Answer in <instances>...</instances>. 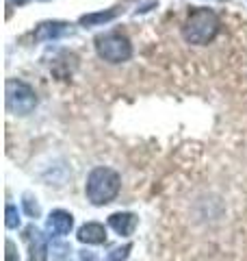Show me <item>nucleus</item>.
I'll use <instances>...</instances> for the list:
<instances>
[{"label":"nucleus","mask_w":247,"mask_h":261,"mask_svg":"<svg viewBox=\"0 0 247 261\" xmlns=\"http://www.w3.org/2000/svg\"><path fill=\"white\" fill-rule=\"evenodd\" d=\"M7 261H20L15 257V246H13L11 240H7Z\"/></svg>","instance_id":"4468645a"},{"label":"nucleus","mask_w":247,"mask_h":261,"mask_svg":"<svg viewBox=\"0 0 247 261\" xmlns=\"http://www.w3.org/2000/svg\"><path fill=\"white\" fill-rule=\"evenodd\" d=\"M221 29V20L212 9H204V7H195L189 11L184 27H182V37L187 44L193 46H206L217 37Z\"/></svg>","instance_id":"f257e3e1"},{"label":"nucleus","mask_w":247,"mask_h":261,"mask_svg":"<svg viewBox=\"0 0 247 261\" xmlns=\"http://www.w3.org/2000/svg\"><path fill=\"white\" fill-rule=\"evenodd\" d=\"M11 3H15V5H24L26 0H11Z\"/></svg>","instance_id":"2eb2a0df"},{"label":"nucleus","mask_w":247,"mask_h":261,"mask_svg":"<svg viewBox=\"0 0 247 261\" xmlns=\"http://www.w3.org/2000/svg\"><path fill=\"white\" fill-rule=\"evenodd\" d=\"M104 240H106V228L100 222H87L78 228V242L80 244L98 246V244H104Z\"/></svg>","instance_id":"6e6552de"},{"label":"nucleus","mask_w":247,"mask_h":261,"mask_svg":"<svg viewBox=\"0 0 247 261\" xmlns=\"http://www.w3.org/2000/svg\"><path fill=\"white\" fill-rule=\"evenodd\" d=\"M74 226V216L68 214L63 209H54L46 220V228L48 233L54 235V238H61V235H68Z\"/></svg>","instance_id":"423d86ee"},{"label":"nucleus","mask_w":247,"mask_h":261,"mask_svg":"<svg viewBox=\"0 0 247 261\" xmlns=\"http://www.w3.org/2000/svg\"><path fill=\"white\" fill-rule=\"evenodd\" d=\"M137 224H139V218L135 214H128V211H123V214L119 211V214L109 216V226L117 235H121V238H130L135 233Z\"/></svg>","instance_id":"0eeeda50"},{"label":"nucleus","mask_w":247,"mask_h":261,"mask_svg":"<svg viewBox=\"0 0 247 261\" xmlns=\"http://www.w3.org/2000/svg\"><path fill=\"white\" fill-rule=\"evenodd\" d=\"M115 11H102V13H89V15H82L80 18V24H87V27H91V24H102V22H109L115 18Z\"/></svg>","instance_id":"9d476101"},{"label":"nucleus","mask_w":247,"mask_h":261,"mask_svg":"<svg viewBox=\"0 0 247 261\" xmlns=\"http://www.w3.org/2000/svg\"><path fill=\"white\" fill-rule=\"evenodd\" d=\"M5 94H7V111L15 113V116H28L37 105V96L33 92V87L18 79L7 81Z\"/></svg>","instance_id":"20e7f679"},{"label":"nucleus","mask_w":247,"mask_h":261,"mask_svg":"<svg viewBox=\"0 0 247 261\" xmlns=\"http://www.w3.org/2000/svg\"><path fill=\"white\" fill-rule=\"evenodd\" d=\"M22 207H24V211H26L30 218H39V205H37V202H33V196L30 194H24Z\"/></svg>","instance_id":"f8f14e48"},{"label":"nucleus","mask_w":247,"mask_h":261,"mask_svg":"<svg viewBox=\"0 0 247 261\" xmlns=\"http://www.w3.org/2000/svg\"><path fill=\"white\" fill-rule=\"evenodd\" d=\"M65 33H70V24H65V22H44V24H39L35 37L37 39H50V37L65 35Z\"/></svg>","instance_id":"1a4fd4ad"},{"label":"nucleus","mask_w":247,"mask_h":261,"mask_svg":"<svg viewBox=\"0 0 247 261\" xmlns=\"http://www.w3.org/2000/svg\"><path fill=\"white\" fill-rule=\"evenodd\" d=\"M24 238L28 242V261H46L48 259V242L46 235L35 226H28L24 231Z\"/></svg>","instance_id":"39448f33"},{"label":"nucleus","mask_w":247,"mask_h":261,"mask_svg":"<svg viewBox=\"0 0 247 261\" xmlns=\"http://www.w3.org/2000/svg\"><path fill=\"white\" fill-rule=\"evenodd\" d=\"M119 187H121V178L119 174L111 168H94L87 176V185H85V194L91 205L96 207H102V205H109V202L119 194Z\"/></svg>","instance_id":"f03ea898"},{"label":"nucleus","mask_w":247,"mask_h":261,"mask_svg":"<svg viewBox=\"0 0 247 261\" xmlns=\"http://www.w3.org/2000/svg\"><path fill=\"white\" fill-rule=\"evenodd\" d=\"M96 53L109 63H123L133 57V46L121 33H104L96 37Z\"/></svg>","instance_id":"7ed1b4c3"},{"label":"nucleus","mask_w":247,"mask_h":261,"mask_svg":"<svg viewBox=\"0 0 247 261\" xmlns=\"http://www.w3.org/2000/svg\"><path fill=\"white\" fill-rule=\"evenodd\" d=\"M130 250H133V246H130V244H126V246H121V248H115V250H111L109 255H106L104 261H123V259L128 257Z\"/></svg>","instance_id":"ddd939ff"},{"label":"nucleus","mask_w":247,"mask_h":261,"mask_svg":"<svg viewBox=\"0 0 247 261\" xmlns=\"http://www.w3.org/2000/svg\"><path fill=\"white\" fill-rule=\"evenodd\" d=\"M5 214H7V220H5L7 228H18V226H20V214H18V207H15V205H7Z\"/></svg>","instance_id":"9b49d317"}]
</instances>
